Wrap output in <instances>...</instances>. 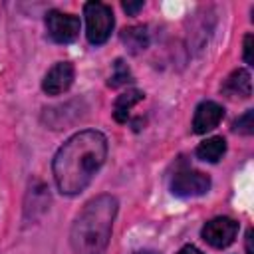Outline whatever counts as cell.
<instances>
[{"instance_id": "1", "label": "cell", "mask_w": 254, "mask_h": 254, "mask_svg": "<svg viewBox=\"0 0 254 254\" xmlns=\"http://www.w3.org/2000/svg\"><path fill=\"white\" fill-rule=\"evenodd\" d=\"M107 157V139L95 129L79 131L69 137L56 153L52 171L64 194L81 192L97 175Z\"/></svg>"}, {"instance_id": "2", "label": "cell", "mask_w": 254, "mask_h": 254, "mask_svg": "<svg viewBox=\"0 0 254 254\" xmlns=\"http://www.w3.org/2000/svg\"><path fill=\"white\" fill-rule=\"evenodd\" d=\"M115 214V196L101 194L91 198L71 226V248L77 254H101L109 242Z\"/></svg>"}, {"instance_id": "3", "label": "cell", "mask_w": 254, "mask_h": 254, "mask_svg": "<svg viewBox=\"0 0 254 254\" xmlns=\"http://www.w3.org/2000/svg\"><path fill=\"white\" fill-rule=\"evenodd\" d=\"M83 16H85V28H87L85 36L89 44L93 46L105 44L115 26L113 10L103 2H87L83 6Z\"/></svg>"}, {"instance_id": "4", "label": "cell", "mask_w": 254, "mask_h": 254, "mask_svg": "<svg viewBox=\"0 0 254 254\" xmlns=\"http://www.w3.org/2000/svg\"><path fill=\"white\" fill-rule=\"evenodd\" d=\"M236 234H238V222L228 216H216V218L208 220L200 230L202 240L206 244H210L212 248L230 246L234 242Z\"/></svg>"}, {"instance_id": "5", "label": "cell", "mask_w": 254, "mask_h": 254, "mask_svg": "<svg viewBox=\"0 0 254 254\" xmlns=\"http://www.w3.org/2000/svg\"><path fill=\"white\" fill-rule=\"evenodd\" d=\"M48 36L58 44H69L79 36V18L73 14H64L52 10L46 14Z\"/></svg>"}, {"instance_id": "6", "label": "cell", "mask_w": 254, "mask_h": 254, "mask_svg": "<svg viewBox=\"0 0 254 254\" xmlns=\"http://www.w3.org/2000/svg\"><path fill=\"white\" fill-rule=\"evenodd\" d=\"M208 189H210V179H208V175H204V173H200V171H192V169L175 173V177H173V181H171V192L177 194V196H183V198L200 196V194H204Z\"/></svg>"}, {"instance_id": "7", "label": "cell", "mask_w": 254, "mask_h": 254, "mask_svg": "<svg viewBox=\"0 0 254 254\" xmlns=\"http://www.w3.org/2000/svg\"><path fill=\"white\" fill-rule=\"evenodd\" d=\"M73 75H75V69L69 62H58L44 77L42 81V89L48 93V95H60L64 91H67L73 83Z\"/></svg>"}, {"instance_id": "8", "label": "cell", "mask_w": 254, "mask_h": 254, "mask_svg": "<svg viewBox=\"0 0 254 254\" xmlns=\"http://www.w3.org/2000/svg\"><path fill=\"white\" fill-rule=\"evenodd\" d=\"M224 117V109L222 105H218L216 101H202L196 111H194V117H192V131L202 135L210 129H214Z\"/></svg>"}, {"instance_id": "9", "label": "cell", "mask_w": 254, "mask_h": 254, "mask_svg": "<svg viewBox=\"0 0 254 254\" xmlns=\"http://www.w3.org/2000/svg\"><path fill=\"white\" fill-rule=\"evenodd\" d=\"M220 91L226 97H240V99L250 97L252 95V79H250V73L246 69H234L224 79Z\"/></svg>"}, {"instance_id": "10", "label": "cell", "mask_w": 254, "mask_h": 254, "mask_svg": "<svg viewBox=\"0 0 254 254\" xmlns=\"http://www.w3.org/2000/svg\"><path fill=\"white\" fill-rule=\"evenodd\" d=\"M143 97H145V93H143L141 89H127L125 93L117 95L115 105H113V117H115V121L125 123V121L129 119V111H131V107L137 105Z\"/></svg>"}, {"instance_id": "11", "label": "cell", "mask_w": 254, "mask_h": 254, "mask_svg": "<svg viewBox=\"0 0 254 254\" xmlns=\"http://www.w3.org/2000/svg\"><path fill=\"white\" fill-rule=\"evenodd\" d=\"M224 153H226V141L220 135L208 137L206 141H202L196 147V157L202 159V161H206V163H218Z\"/></svg>"}, {"instance_id": "12", "label": "cell", "mask_w": 254, "mask_h": 254, "mask_svg": "<svg viewBox=\"0 0 254 254\" xmlns=\"http://www.w3.org/2000/svg\"><path fill=\"white\" fill-rule=\"evenodd\" d=\"M121 40L129 48V52L137 54V52H141V50L147 48L149 34H147V28L145 26H131V28H125L121 32Z\"/></svg>"}, {"instance_id": "13", "label": "cell", "mask_w": 254, "mask_h": 254, "mask_svg": "<svg viewBox=\"0 0 254 254\" xmlns=\"http://www.w3.org/2000/svg\"><path fill=\"white\" fill-rule=\"evenodd\" d=\"M133 77H131V71H129V67L123 64V60H115V64H113V73H111V77H109V85L111 87H119V85H125V83H129Z\"/></svg>"}, {"instance_id": "14", "label": "cell", "mask_w": 254, "mask_h": 254, "mask_svg": "<svg viewBox=\"0 0 254 254\" xmlns=\"http://www.w3.org/2000/svg\"><path fill=\"white\" fill-rule=\"evenodd\" d=\"M234 131L242 133V135H252L254 133V111L248 109L242 117H238L234 121Z\"/></svg>"}, {"instance_id": "15", "label": "cell", "mask_w": 254, "mask_h": 254, "mask_svg": "<svg viewBox=\"0 0 254 254\" xmlns=\"http://www.w3.org/2000/svg\"><path fill=\"white\" fill-rule=\"evenodd\" d=\"M252 42H254L252 34H246V36H244V62H246L248 65H252V64H254V56H252Z\"/></svg>"}, {"instance_id": "16", "label": "cell", "mask_w": 254, "mask_h": 254, "mask_svg": "<svg viewBox=\"0 0 254 254\" xmlns=\"http://www.w3.org/2000/svg\"><path fill=\"white\" fill-rule=\"evenodd\" d=\"M141 8H143V2H123V10H125L129 16H135Z\"/></svg>"}, {"instance_id": "17", "label": "cell", "mask_w": 254, "mask_h": 254, "mask_svg": "<svg viewBox=\"0 0 254 254\" xmlns=\"http://www.w3.org/2000/svg\"><path fill=\"white\" fill-rule=\"evenodd\" d=\"M177 254H202V252H200L196 246H192V244H187V246H183V248H181Z\"/></svg>"}, {"instance_id": "18", "label": "cell", "mask_w": 254, "mask_h": 254, "mask_svg": "<svg viewBox=\"0 0 254 254\" xmlns=\"http://www.w3.org/2000/svg\"><path fill=\"white\" fill-rule=\"evenodd\" d=\"M246 254H254V250H252V228H248V232H246Z\"/></svg>"}, {"instance_id": "19", "label": "cell", "mask_w": 254, "mask_h": 254, "mask_svg": "<svg viewBox=\"0 0 254 254\" xmlns=\"http://www.w3.org/2000/svg\"><path fill=\"white\" fill-rule=\"evenodd\" d=\"M137 254H159V252H153V250H143V252H137Z\"/></svg>"}]
</instances>
